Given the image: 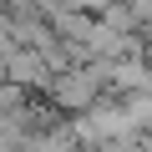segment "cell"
Wrapping results in <instances>:
<instances>
[{
    "label": "cell",
    "mask_w": 152,
    "mask_h": 152,
    "mask_svg": "<svg viewBox=\"0 0 152 152\" xmlns=\"http://www.w3.org/2000/svg\"><path fill=\"white\" fill-rule=\"evenodd\" d=\"M102 91H112V76H107V61H71L51 76V86H46V102L66 117L76 112H86L102 102Z\"/></svg>",
    "instance_id": "1"
}]
</instances>
